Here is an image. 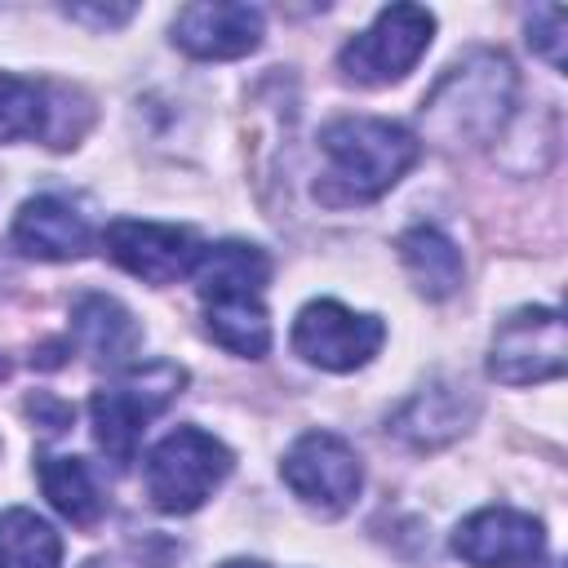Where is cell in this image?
<instances>
[{
  "label": "cell",
  "mask_w": 568,
  "mask_h": 568,
  "mask_svg": "<svg viewBox=\"0 0 568 568\" xmlns=\"http://www.w3.org/2000/svg\"><path fill=\"white\" fill-rule=\"evenodd\" d=\"M320 151L328 155V169L315 182V200L342 209L386 195L417 164L422 142L395 120L342 115L320 129Z\"/></svg>",
  "instance_id": "obj_1"
},
{
  "label": "cell",
  "mask_w": 568,
  "mask_h": 568,
  "mask_svg": "<svg viewBox=\"0 0 568 568\" xmlns=\"http://www.w3.org/2000/svg\"><path fill=\"white\" fill-rule=\"evenodd\" d=\"M271 280V257L257 244H213L195 266V293L204 302V324L217 346L244 359H262L271 346V320L262 306Z\"/></svg>",
  "instance_id": "obj_2"
},
{
  "label": "cell",
  "mask_w": 568,
  "mask_h": 568,
  "mask_svg": "<svg viewBox=\"0 0 568 568\" xmlns=\"http://www.w3.org/2000/svg\"><path fill=\"white\" fill-rule=\"evenodd\" d=\"M515 102V67L493 53L475 49L444 80L422 98V133L439 146H479L506 124Z\"/></svg>",
  "instance_id": "obj_3"
},
{
  "label": "cell",
  "mask_w": 568,
  "mask_h": 568,
  "mask_svg": "<svg viewBox=\"0 0 568 568\" xmlns=\"http://www.w3.org/2000/svg\"><path fill=\"white\" fill-rule=\"evenodd\" d=\"M186 386V373L169 359H155V364H142V368H129L120 382L93 390L89 399V413H93V435H98V448L124 470L138 453V439L142 430L151 426V417H160Z\"/></svg>",
  "instance_id": "obj_4"
},
{
  "label": "cell",
  "mask_w": 568,
  "mask_h": 568,
  "mask_svg": "<svg viewBox=\"0 0 568 568\" xmlns=\"http://www.w3.org/2000/svg\"><path fill=\"white\" fill-rule=\"evenodd\" d=\"M231 466L235 457L222 439L200 426H178L146 457V497L164 515H191L213 497Z\"/></svg>",
  "instance_id": "obj_5"
},
{
  "label": "cell",
  "mask_w": 568,
  "mask_h": 568,
  "mask_svg": "<svg viewBox=\"0 0 568 568\" xmlns=\"http://www.w3.org/2000/svg\"><path fill=\"white\" fill-rule=\"evenodd\" d=\"M430 36H435L430 9H422V4H390V9H382L373 18L368 31L346 40V49L337 53V67L355 84H395L430 49Z\"/></svg>",
  "instance_id": "obj_6"
},
{
  "label": "cell",
  "mask_w": 568,
  "mask_h": 568,
  "mask_svg": "<svg viewBox=\"0 0 568 568\" xmlns=\"http://www.w3.org/2000/svg\"><path fill=\"white\" fill-rule=\"evenodd\" d=\"M568 364V337L564 320L550 306H519L506 315L488 346V373L501 386H532L564 377Z\"/></svg>",
  "instance_id": "obj_7"
},
{
  "label": "cell",
  "mask_w": 568,
  "mask_h": 568,
  "mask_svg": "<svg viewBox=\"0 0 568 568\" xmlns=\"http://www.w3.org/2000/svg\"><path fill=\"white\" fill-rule=\"evenodd\" d=\"M386 342V328L377 315H355L351 306L320 297L306 302L293 320V351L328 373H351L359 364H368Z\"/></svg>",
  "instance_id": "obj_8"
},
{
  "label": "cell",
  "mask_w": 568,
  "mask_h": 568,
  "mask_svg": "<svg viewBox=\"0 0 568 568\" xmlns=\"http://www.w3.org/2000/svg\"><path fill=\"white\" fill-rule=\"evenodd\" d=\"M284 484L293 488L297 501H306L311 510L320 515H342L359 484H364V470H359V457L355 448L342 439V435H328V430H311L302 435L288 453H284V466H280Z\"/></svg>",
  "instance_id": "obj_9"
},
{
  "label": "cell",
  "mask_w": 568,
  "mask_h": 568,
  "mask_svg": "<svg viewBox=\"0 0 568 568\" xmlns=\"http://www.w3.org/2000/svg\"><path fill=\"white\" fill-rule=\"evenodd\" d=\"M102 248L115 266H124L129 275H138L146 284H173V280L191 275L204 257V244L186 226L133 222V217L111 222L102 235Z\"/></svg>",
  "instance_id": "obj_10"
},
{
  "label": "cell",
  "mask_w": 568,
  "mask_h": 568,
  "mask_svg": "<svg viewBox=\"0 0 568 568\" xmlns=\"http://www.w3.org/2000/svg\"><path fill=\"white\" fill-rule=\"evenodd\" d=\"M453 555L470 568H546V528L524 510L488 506L457 524Z\"/></svg>",
  "instance_id": "obj_11"
},
{
  "label": "cell",
  "mask_w": 568,
  "mask_h": 568,
  "mask_svg": "<svg viewBox=\"0 0 568 568\" xmlns=\"http://www.w3.org/2000/svg\"><path fill=\"white\" fill-rule=\"evenodd\" d=\"M173 44L200 62L244 58L262 44V9H253V4H186L173 18Z\"/></svg>",
  "instance_id": "obj_12"
},
{
  "label": "cell",
  "mask_w": 568,
  "mask_h": 568,
  "mask_svg": "<svg viewBox=\"0 0 568 568\" xmlns=\"http://www.w3.org/2000/svg\"><path fill=\"white\" fill-rule=\"evenodd\" d=\"M13 244L40 262H75L89 253V222L58 195H36L13 217Z\"/></svg>",
  "instance_id": "obj_13"
},
{
  "label": "cell",
  "mask_w": 568,
  "mask_h": 568,
  "mask_svg": "<svg viewBox=\"0 0 568 568\" xmlns=\"http://www.w3.org/2000/svg\"><path fill=\"white\" fill-rule=\"evenodd\" d=\"M475 417V399L466 395V386H448L435 382L426 390H417L390 422V430L413 444V448H439L448 439H457Z\"/></svg>",
  "instance_id": "obj_14"
},
{
  "label": "cell",
  "mask_w": 568,
  "mask_h": 568,
  "mask_svg": "<svg viewBox=\"0 0 568 568\" xmlns=\"http://www.w3.org/2000/svg\"><path fill=\"white\" fill-rule=\"evenodd\" d=\"M71 333H75V346L98 364H124L142 342L138 320L106 293H84L71 306Z\"/></svg>",
  "instance_id": "obj_15"
},
{
  "label": "cell",
  "mask_w": 568,
  "mask_h": 568,
  "mask_svg": "<svg viewBox=\"0 0 568 568\" xmlns=\"http://www.w3.org/2000/svg\"><path fill=\"white\" fill-rule=\"evenodd\" d=\"M399 262L408 271V280L417 284L422 297L439 302V297H453L462 288V248L439 231V226H413L399 235Z\"/></svg>",
  "instance_id": "obj_16"
},
{
  "label": "cell",
  "mask_w": 568,
  "mask_h": 568,
  "mask_svg": "<svg viewBox=\"0 0 568 568\" xmlns=\"http://www.w3.org/2000/svg\"><path fill=\"white\" fill-rule=\"evenodd\" d=\"M40 488L53 501L58 515H67L75 528H93L106 510V497L80 457H40Z\"/></svg>",
  "instance_id": "obj_17"
},
{
  "label": "cell",
  "mask_w": 568,
  "mask_h": 568,
  "mask_svg": "<svg viewBox=\"0 0 568 568\" xmlns=\"http://www.w3.org/2000/svg\"><path fill=\"white\" fill-rule=\"evenodd\" d=\"M62 537L36 510H4L0 515V568H58Z\"/></svg>",
  "instance_id": "obj_18"
},
{
  "label": "cell",
  "mask_w": 568,
  "mask_h": 568,
  "mask_svg": "<svg viewBox=\"0 0 568 568\" xmlns=\"http://www.w3.org/2000/svg\"><path fill=\"white\" fill-rule=\"evenodd\" d=\"M49 129V102L44 89L18 75H0V142L40 138Z\"/></svg>",
  "instance_id": "obj_19"
},
{
  "label": "cell",
  "mask_w": 568,
  "mask_h": 568,
  "mask_svg": "<svg viewBox=\"0 0 568 568\" xmlns=\"http://www.w3.org/2000/svg\"><path fill=\"white\" fill-rule=\"evenodd\" d=\"M564 31H568L564 4H541V9H532V18H528V44H532L555 71H564Z\"/></svg>",
  "instance_id": "obj_20"
},
{
  "label": "cell",
  "mask_w": 568,
  "mask_h": 568,
  "mask_svg": "<svg viewBox=\"0 0 568 568\" xmlns=\"http://www.w3.org/2000/svg\"><path fill=\"white\" fill-rule=\"evenodd\" d=\"M67 18H80V22H93V27H120L133 18V4H67Z\"/></svg>",
  "instance_id": "obj_21"
},
{
  "label": "cell",
  "mask_w": 568,
  "mask_h": 568,
  "mask_svg": "<svg viewBox=\"0 0 568 568\" xmlns=\"http://www.w3.org/2000/svg\"><path fill=\"white\" fill-rule=\"evenodd\" d=\"M27 408H31V417H44V430H67L71 426V408L49 399V395H36Z\"/></svg>",
  "instance_id": "obj_22"
},
{
  "label": "cell",
  "mask_w": 568,
  "mask_h": 568,
  "mask_svg": "<svg viewBox=\"0 0 568 568\" xmlns=\"http://www.w3.org/2000/svg\"><path fill=\"white\" fill-rule=\"evenodd\" d=\"M222 568H266V564H253V559H231V564H222Z\"/></svg>",
  "instance_id": "obj_23"
}]
</instances>
